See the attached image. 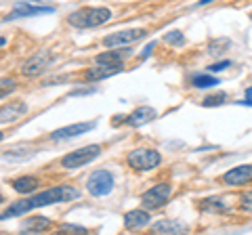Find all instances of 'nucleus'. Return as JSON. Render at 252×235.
I'll list each match as a JSON object with an SVG mask.
<instances>
[{"mask_svg":"<svg viewBox=\"0 0 252 235\" xmlns=\"http://www.w3.org/2000/svg\"><path fill=\"white\" fill-rule=\"evenodd\" d=\"M156 116H158V112L154 107H137L135 112H132L128 118H126V124L128 126H132V128H139V126H145V124H149L152 120H156Z\"/></svg>","mask_w":252,"mask_h":235,"instance_id":"14","label":"nucleus"},{"mask_svg":"<svg viewBox=\"0 0 252 235\" xmlns=\"http://www.w3.org/2000/svg\"><path fill=\"white\" fill-rule=\"evenodd\" d=\"M208 2H215V0H202L200 4H208Z\"/></svg>","mask_w":252,"mask_h":235,"instance_id":"29","label":"nucleus"},{"mask_svg":"<svg viewBox=\"0 0 252 235\" xmlns=\"http://www.w3.org/2000/svg\"><path fill=\"white\" fill-rule=\"evenodd\" d=\"M61 233H89L86 227H80V225H61L59 227Z\"/></svg>","mask_w":252,"mask_h":235,"instance_id":"27","label":"nucleus"},{"mask_svg":"<svg viewBox=\"0 0 252 235\" xmlns=\"http://www.w3.org/2000/svg\"><path fill=\"white\" fill-rule=\"evenodd\" d=\"M4 202V198H2V195H0V204H2Z\"/></svg>","mask_w":252,"mask_h":235,"instance_id":"30","label":"nucleus"},{"mask_svg":"<svg viewBox=\"0 0 252 235\" xmlns=\"http://www.w3.org/2000/svg\"><path fill=\"white\" fill-rule=\"evenodd\" d=\"M53 59H55L53 51H49V49L38 51V53L32 55L30 59L23 61V65H21V74H23V76H28V78L40 76V74L44 72V69L53 63Z\"/></svg>","mask_w":252,"mask_h":235,"instance_id":"6","label":"nucleus"},{"mask_svg":"<svg viewBox=\"0 0 252 235\" xmlns=\"http://www.w3.org/2000/svg\"><path fill=\"white\" fill-rule=\"evenodd\" d=\"M227 101V95L225 92H219V95H210V97H206L202 101V105L204 107H217V105H223Z\"/></svg>","mask_w":252,"mask_h":235,"instance_id":"24","label":"nucleus"},{"mask_svg":"<svg viewBox=\"0 0 252 235\" xmlns=\"http://www.w3.org/2000/svg\"><path fill=\"white\" fill-rule=\"evenodd\" d=\"M51 227V221L46 216H30L28 221H23L21 229L23 231H30V233H42Z\"/></svg>","mask_w":252,"mask_h":235,"instance_id":"18","label":"nucleus"},{"mask_svg":"<svg viewBox=\"0 0 252 235\" xmlns=\"http://www.w3.org/2000/svg\"><path fill=\"white\" fill-rule=\"evenodd\" d=\"M122 72V63H94L84 72L86 82H101Z\"/></svg>","mask_w":252,"mask_h":235,"instance_id":"9","label":"nucleus"},{"mask_svg":"<svg viewBox=\"0 0 252 235\" xmlns=\"http://www.w3.org/2000/svg\"><path fill=\"white\" fill-rule=\"evenodd\" d=\"M126 160L132 170H154L162 164V155L160 151L149 149V147H139V149H132Z\"/></svg>","mask_w":252,"mask_h":235,"instance_id":"4","label":"nucleus"},{"mask_svg":"<svg viewBox=\"0 0 252 235\" xmlns=\"http://www.w3.org/2000/svg\"><path fill=\"white\" fill-rule=\"evenodd\" d=\"M80 198V191L72 185H59V187H51L42 193L36 195H26V200L13 202L9 208L0 214V221H6V218H15V216H26L30 210L36 208H44V206H53V204L59 202H74Z\"/></svg>","mask_w":252,"mask_h":235,"instance_id":"1","label":"nucleus"},{"mask_svg":"<svg viewBox=\"0 0 252 235\" xmlns=\"http://www.w3.org/2000/svg\"><path fill=\"white\" fill-rule=\"evenodd\" d=\"M97 126V122H80V124H69V126H63V128H57L51 135L53 141H65V139H74V137H80L84 132L93 130Z\"/></svg>","mask_w":252,"mask_h":235,"instance_id":"12","label":"nucleus"},{"mask_svg":"<svg viewBox=\"0 0 252 235\" xmlns=\"http://www.w3.org/2000/svg\"><path fill=\"white\" fill-rule=\"evenodd\" d=\"M152 216H149V210L147 208H135V210H128L124 214V227L130 231H137V229H143V227L149 225Z\"/></svg>","mask_w":252,"mask_h":235,"instance_id":"13","label":"nucleus"},{"mask_svg":"<svg viewBox=\"0 0 252 235\" xmlns=\"http://www.w3.org/2000/svg\"><path fill=\"white\" fill-rule=\"evenodd\" d=\"M11 187L17 193L21 195H30L32 191H36L38 187H40V181H38V176H19V178H15V181L11 183Z\"/></svg>","mask_w":252,"mask_h":235,"instance_id":"16","label":"nucleus"},{"mask_svg":"<svg viewBox=\"0 0 252 235\" xmlns=\"http://www.w3.org/2000/svg\"><path fill=\"white\" fill-rule=\"evenodd\" d=\"M32 153H34V149L23 151V147H13V149H9V151L2 153V158H4V160H23V158H30Z\"/></svg>","mask_w":252,"mask_h":235,"instance_id":"22","label":"nucleus"},{"mask_svg":"<svg viewBox=\"0 0 252 235\" xmlns=\"http://www.w3.org/2000/svg\"><path fill=\"white\" fill-rule=\"evenodd\" d=\"M170 193H172V187L168 183H158L141 195V204H143V208H147V210H158L168 204Z\"/></svg>","mask_w":252,"mask_h":235,"instance_id":"5","label":"nucleus"},{"mask_svg":"<svg viewBox=\"0 0 252 235\" xmlns=\"http://www.w3.org/2000/svg\"><path fill=\"white\" fill-rule=\"evenodd\" d=\"M193 86H195V88H210V86H217L220 80H219V78H215V76H212L210 72L208 74H200V76H193Z\"/></svg>","mask_w":252,"mask_h":235,"instance_id":"21","label":"nucleus"},{"mask_svg":"<svg viewBox=\"0 0 252 235\" xmlns=\"http://www.w3.org/2000/svg\"><path fill=\"white\" fill-rule=\"evenodd\" d=\"M15 88H17V84H15L13 78H2V80H0V99L9 97Z\"/></svg>","mask_w":252,"mask_h":235,"instance_id":"23","label":"nucleus"},{"mask_svg":"<svg viewBox=\"0 0 252 235\" xmlns=\"http://www.w3.org/2000/svg\"><path fill=\"white\" fill-rule=\"evenodd\" d=\"M4 139V135H2V132H0V141H2Z\"/></svg>","mask_w":252,"mask_h":235,"instance_id":"31","label":"nucleus"},{"mask_svg":"<svg viewBox=\"0 0 252 235\" xmlns=\"http://www.w3.org/2000/svg\"><path fill=\"white\" fill-rule=\"evenodd\" d=\"M187 227L179 221H160L152 225V233H185Z\"/></svg>","mask_w":252,"mask_h":235,"instance_id":"19","label":"nucleus"},{"mask_svg":"<svg viewBox=\"0 0 252 235\" xmlns=\"http://www.w3.org/2000/svg\"><path fill=\"white\" fill-rule=\"evenodd\" d=\"M231 63L229 61H219V63H215V65H208V72H220V69H227Z\"/></svg>","mask_w":252,"mask_h":235,"instance_id":"28","label":"nucleus"},{"mask_svg":"<svg viewBox=\"0 0 252 235\" xmlns=\"http://www.w3.org/2000/svg\"><path fill=\"white\" fill-rule=\"evenodd\" d=\"M86 189L94 198H101V195L112 193L114 189V175L109 170H94L93 175L86 181Z\"/></svg>","mask_w":252,"mask_h":235,"instance_id":"7","label":"nucleus"},{"mask_svg":"<svg viewBox=\"0 0 252 235\" xmlns=\"http://www.w3.org/2000/svg\"><path fill=\"white\" fill-rule=\"evenodd\" d=\"M28 114L26 101H9L0 107V124H13Z\"/></svg>","mask_w":252,"mask_h":235,"instance_id":"11","label":"nucleus"},{"mask_svg":"<svg viewBox=\"0 0 252 235\" xmlns=\"http://www.w3.org/2000/svg\"><path fill=\"white\" fill-rule=\"evenodd\" d=\"M101 155V145H86L80 147L76 151H69L67 155L61 158V166L67 168V170H74V168H82L86 164H91L93 160H97Z\"/></svg>","mask_w":252,"mask_h":235,"instance_id":"3","label":"nucleus"},{"mask_svg":"<svg viewBox=\"0 0 252 235\" xmlns=\"http://www.w3.org/2000/svg\"><path fill=\"white\" fill-rule=\"evenodd\" d=\"M200 210L202 212H225L227 206L219 198H206V200H202Z\"/></svg>","mask_w":252,"mask_h":235,"instance_id":"20","label":"nucleus"},{"mask_svg":"<svg viewBox=\"0 0 252 235\" xmlns=\"http://www.w3.org/2000/svg\"><path fill=\"white\" fill-rule=\"evenodd\" d=\"M53 6H32L28 2H21L13 9V13L6 19H17V17H34V15H44V13H53Z\"/></svg>","mask_w":252,"mask_h":235,"instance_id":"15","label":"nucleus"},{"mask_svg":"<svg viewBox=\"0 0 252 235\" xmlns=\"http://www.w3.org/2000/svg\"><path fill=\"white\" fill-rule=\"evenodd\" d=\"M112 19V11L105 6H82L78 11H72L67 15V23L76 29H91L99 28Z\"/></svg>","mask_w":252,"mask_h":235,"instance_id":"2","label":"nucleus"},{"mask_svg":"<svg viewBox=\"0 0 252 235\" xmlns=\"http://www.w3.org/2000/svg\"><path fill=\"white\" fill-rule=\"evenodd\" d=\"M250 19H252V15H250Z\"/></svg>","mask_w":252,"mask_h":235,"instance_id":"32","label":"nucleus"},{"mask_svg":"<svg viewBox=\"0 0 252 235\" xmlns=\"http://www.w3.org/2000/svg\"><path fill=\"white\" fill-rule=\"evenodd\" d=\"M223 183L229 187H244L252 183V164H242V166L227 170L223 175Z\"/></svg>","mask_w":252,"mask_h":235,"instance_id":"10","label":"nucleus"},{"mask_svg":"<svg viewBox=\"0 0 252 235\" xmlns=\"http://www.w3.org/2000/svg\"><path fill=\"white\" fill-rule=\"evenodd\" d=\"M240 208L244 212H252V191H246L240 198Z\"/></svg>","mask_w":252,"mask_h":235,"instance_id":"26","label":"nucleus"},{"mask_svg":"<svg viewBox=\"0 0 252 235\" xmlns=\"http://www.w3.org/2000/svg\"><path fill=\"white\" fill-rule=\"evenodd\" d=\"M164 40H166L168 44H183L185 42V36L179 32V29H175V32H168L166 36H164Z\"/></svg>","mask_w":252,"mask_h":235,"instance_id":"25","label":"nucleus"},{"mask_svg":"<svg viewBox=\"0 0 252 235\" xmlns=\"http://www.w3.org/2000/svg\"><path fill=\"white\" fill-rule=\"evenodd\" d=\"M147 32L143 28H132V29H122V32H114L103 38V44L109 46V49H116V46H126V44H132L141 40Z\"/></svg>","mask_w":252,"mask_h":235,"instance_id":"8","label":"nucleus"},{"mask_svg":"<svg viewBox=\"0 0 252 235\" xmlns=\"http://www.w3.org/2000/svg\"><path fill=\"white\" fill-rule=\"evenodd\" d=\"M130 57V49H109L107 53H101L97 55V63H122L124 59H128Z\"/></svg>","mask_w":252,"mask_h":235,"instance_id":"17","label":"nucleus"}]
</instances>
